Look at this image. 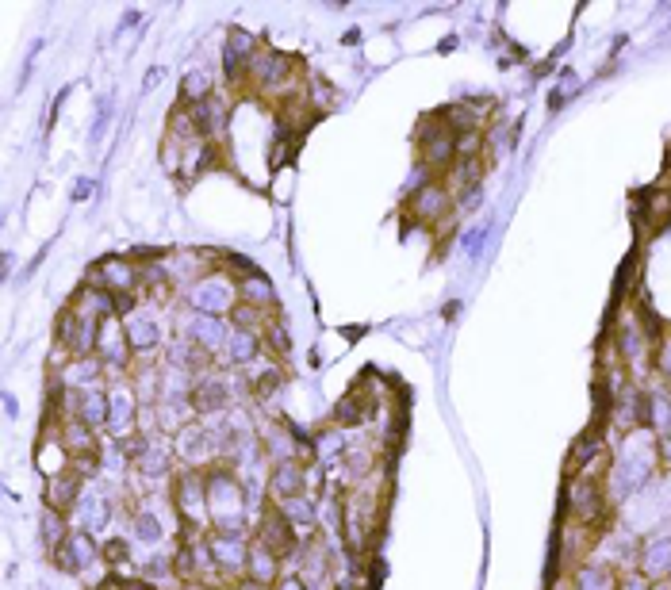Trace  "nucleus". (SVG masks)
I'll use <instances>...</instances> for the list:
<instances>
[{
	"label": "nucleus",
	"instance_id": "obj_1",
	"mask_svg": "<svg viewBox=\"0 0 671 590\" xmlns=\"http://www.w3.org/2000/svg\"><path fill=\"white\" fill-rule=\"evenodd\" d=\"M246 89L257 92L261 100L280 104V100H288V96L307 89V77L300 73V62H296V58L261 46L257 58L250 62V73H246Z\"/></svg>",
	"mask_w": 671,
	"mask_h": 590
},
{
	"label": "nucleus",
	"instance_id": "obj_2",
	"mask_svg": "<svg viewBox=\"0 0 671 590\" xmlns=\"http://www.w3.org/2000/svg\"><path fill=\"white\" fill-rule=\"evenodd\" d=\"M188 303L196 311H204V315H231L238 307V280L227 269H215L200 284L188 288Z\"/></svg>",
	"mask_w": 671,
	"mask_h": 590
},
{
	"label": "nucleus",
	"instance_id": "obj_3",
	"mask_svg": "<svg viewBox=\"0 0 671 590\" xmlns=\"http://www.w3.org/2000/svg\"><path fill=\"white\" fill-rule=\"evenodd\" d=\"M403 211H407V219L418 223V227H441V223L457 211V204H453V192H449L445 184L430 181L426 188H418V192L407 196Z\"/></svg>",
	"mask_w": 671,
	"mask_h": 590
},
{
	"label": "nucleus",
	"instance_id": "obj_4",
	"mask_svg": "<svg viewBox=\"0 0 671 590\" xmlns=\"http://www.w3.org/2000/svg\"><path fill=\"white\" fill-rule=\"evenodd\" d=\"M89 288H100V292H142V265L131 261V257H104L89 269Z\"/></svg>",
	"mask_w": 671,
	"mask_h": 590
},
{
	"label": "nucleus",
	"instance_id": "obj_5",
	"mask_svg": "<svg viewBox=\"0 0 671 590\" xmlns=\"http://www.w3.org/2000/svg\"><path fill=\"white\" fill-rule=\"evenodd\" d=\"M162 265H165V273H169V280H173V288H185V292L219 269L215 253L208 250H173L162 257Z\"/></svg>",
	"mask_w": 671,
	"mask_h": 590
},
{
	"label": "nucleus",
	"instance_id": "obj_6",
	"mask_svg": "<svg viewBox=\"0 0 671 590\" xmlns=\"http://www.w3.org/2000/svg\"><path fill=\"white\" fill-rule=\"evenodd\" d=\"M257 50L261 46L254 43L250 31L234 27L231 35H227V43H223V77H227L231 89H246V73H250V62L257 58Z\"/></svg>",
	"mask_w": 671,
	"mask_h": 590
},
{
	"label": "nucleus",
	"instance_id": "obj_7",
	"mask_svg": "<svg viewBox=\"0 0 671 590\" xmlns=\"http://www.w3.org/2000/svg\"><path fill=\"white\" fill-rule=\"evenodd\" d=\"M231 115L234 108L227 104V96H208L204 104H196L192 108V119H196V131L204 142H215V146H223L227 142V131H231Z\"/></svg>",
	"mask_w": 671,
	"mask_h": 590
},
{
	"label": "nucleus",
	"instance_id": "obj_8",
	"mask_svg": "<svg viewBox=\"0 0 671 590\" xmlns=\"http://www.w3.org/2000/svg\"><path fill=\"white\" fill-rule=\"evenodd\" d=\"M181 338H188L196 349H204V353H219V349H227V341H231V330H227V322L219 315H204V311H192L185 322V330H181Z\"/></svg>",
	"mask_w": 671,
	"mask_h": 590
},
{
	"label": "nucleus",
	"instance_id": "obj_9",
	"mask_svg": "<svg viewBox=\"0 0 671 590\" xmlns=\"http://www.w3.org/2000/svg\"><path fill=\"white\" fill-rule=\"evenodd\" d=\"M123 330H127V341H131L135 357H146V353H154L162 345V326H158V318H150V311H131L123 318Z\"/></svg>",
	"mask_w": 671,
	"mask_h": 590
},
{
	"label": "nucleus",
	"instance_id": "obj_10",
	"mask_svg": "<svg viewBox=\"0 0 671 590\" xmlns=\"http://www.w3.org/2000/svg\"><path fill=\"white\" fill-rule=\"evenodd\" d=\"M211 165H219V146L215 142H192L181 150V181H196L200 173H208Z\"/></svg>",
	"mask_w": 671,
	"mask_h": 590
},
{
	"label": "nucleus",
	"instance_id": "obj_11",
	"mask_svg": "<svg viewBox=\"0 0 671 590\" xmlns=\"http://www.w3.org/2000/svg\"><path fill=\"white\" fill-rule=\"evenodd\" d=\"M47 502H50V510H70V506H77V502H81V472H77V468H66L62 476L50 479Z\"/></svg>",
	"mask_w": 671,
	"mask_h": 590
},
{
	"label": "nucleus",
	"instance_id": "obj_12",
	"mask_svg": "<svg viewBox=\"0 0 671 590\" xmlns=\"http://www.w3.org/2000/svg\"><path fill=\"white\" fill-rule=\"evenodd\" d=\"M93 556H96V545H93V537H89V533H70V537H66V545L54 552V560H58L66 571H81L89 560H93Z\"/></svg>",
	"mask_w": 671,
	"mask_h": 590
},
{
	"label": "nucleus",
	"instance_id": "obj_13",
	"mask_svg": "<svg viewBox=\"0 0 671 590\" xmlns=\"http://www.w3.org/2000/svg\"><path fill=\"white\" fill-rule=\"evenodd\" d=\"M108 403H112V410H108V430L119 433V437H127V433L135 430V395H131V387L112 391Z\"/></svg>",
	"mask_w": 671,
	"mask_h": 590
},
{
	"label": "nucleus",
	"instance_id": "obj_14",
	"mask_svg": "<svg viewBox=\"0 0 671 590\" xmlns=\"http://www.w3.org/2000/svg\"><path fill=\"white\" fill-rule=\"evenodd\" d=\"M238 303H250L257 311H269L277 303V292H273V284L261 273H250L238 280Z\"/></svg>",
	"mask_w": 671,
	"mask_h": 590
},
{
	"label": "nucleus",
	"instance_id": "obj_15",
	"mask_svg": "<svg viewBox=\"0 0 671 590\" xmlns=\"http://www.w3.org/2000/svg\"><path fill=\"white\" fill-rule=\"evenodd\" d=\"M208 96H215V81H211V73H204V69H192V73H185L181 77V104H188V108H196V104H204Z\"/></svg>",
	"mask_w": 671,
	"mask_h": 590
},
{
	"label": "nucleus",
	"instance_id": "obj_16",
	"mask_svg": "<svg viewBox=\"0 0 671 590\" xmlns=\"http://www.w3.org/2000/svg\"><path fill=\"white\" fill-rule=\"evenodd\" d=\"M273 491H277L280 499H296L303 491V468L296 460H280L277 468H273Z\"/></svg>",
	"mask_w": 671,
	"mask_h": 590
},
{
	"label": "nucleus",
	"instance_id": "obj_17",
	"mask_svg": "<svg viewBox=\"0 0 671 590\" xmlns=\"http://www.w3.org/2000/svg\"><path fill=\"white\" fill-rule=\"evenodd\" d=\"M227 361L231 364H250L257 357V349H261V338H257V330H231V341H227Z\"/></svg>",
	"mask_w": 671,
	"mask_h": 590
},
{
	"label": "nucleus",
	"instance_id": "obj_18",
	"mask_svg": "<svg viewBox=\"0 0 671 590\" xmlns=\"http://www.w3.org/2000/svg\"><path fill=\"white\" fill-rule=\"evenodd\" d=\"M641 568L652 575V579H660L664 571H671V537H656V541H648L645 545V564Z\"/></svg>",
	"mask_w": 671,
	"mask_h": 590
},
{
	"label": "nucleus",
	"instance_id": "obj_19",
	"mask_svg": "<svg viewBox=\"0 0 671 590\" xmlns=\"http://www.w3.org/2000/svg\"><path fill=\"white\" fill-rule=\"evenodd\" d=\"M66 537H70V533H66V518H62V510H47V514H43V541H47L50 556L66 545Z\"/></svg>",
	"mask_w": 671,
	"mask_h": 590
},
{
	"label": "nucleus",
	"instance_id": "obj_20",
	"mask_svg": "<svg viewBox=\"0 0 671 590\" xmlns=\"http://www.w3.org/2000/svg\"><path fill=\"white\" fill-rule=\"evenodd\" d=\"M292 150H296V138L277 131V135H273V146H269V169H273V173L284 169V165L292 161Z\"/></svg>",
	"mask_w": 671,
	"mask_h": 590
},
{
	"label": "nucleus",
	"instance_id": "obj_21",
	"mask_svg": "<svg viewBox=\"0 0 671 590\" xmlns=\"http://www.w3.org/2000/svg\"><path fill=\"white\" fill-rule=\"evenodd\" d=\"M96 192H100V184H96L93 177H89V181H77V188H73V200H77V204H85V200H93Z\"/></svg>",
	"mask_w": 671,
	"mask_h": 590
},
{
	"label": "nucleus",
	"instance_id": "obj_22",
	"mask_svg": "<svg viewBox=\"0 0 671 590\" xmlns=\"http://www.w3.org/2000/svg\"><path fill=\"white\" fill-rule=\"evenodd\" d=\"M162 73H165V69H158V66L146 69V77H142V89H146V92L158 89V85H162Z\"/></svg>",
	"mask_w": 671,
	"mask_h": 590
},
{
	"label": "nucleus",
	"instance_id": "obj_23",
	"mask_svg": "<svg viewBox=\"0 0 671 590\" xmlns=\"http://www.w3.org/2000/svg\"><path fill=\"white\" fill-rule=\"evenodd\" d=\"M660 372L671 380V338L664 341V349H660Z\"/></svg>",
	"mask_w": 671,
	"mask_h": 590
},
{
	"label": "nucleus",
	"instance_id": "obj_24",
	"mask_svg": "<svg viewBox=\"0 0 671 590\" xmlns=\"http://www.w3.org/2000/svg\"><path fill=\"white\" fill-rule=\"evenodd\" d=\"M668 165H671V150H668Z\"/></svg>",
	"mask_w": 671,
	"mask_h": 590
}]
</instances>
